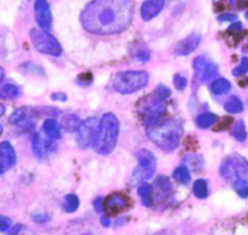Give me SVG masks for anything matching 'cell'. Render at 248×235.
I'll return each mask as SVG.
<instances>
[{"mask_svg":"<svg viewBox=\"0 0 248 235\" xmlns=\"http://www.w3.org/2000/svg\"><path fill=\"white\" fill-rule=\"evenodd\" d=\"M132 18V0H91L80 15L81 26L94 35L121 33L130 27Z\"/></svg>","mask_w":248,"mask_h":235,"instance_id":"1","label":"cell"},{"mask_svg":"<svg viewBox=\"0 0 248 235\" xmlns=\"http://www.w3.org/2000/svg\"><path fill=\"white\" fill-rule=\"evenodd\" d=\"M184 126L179 119L160 120L147 127V136L160 149L173 152L181 143Z\"/></svg>","mask_w":248,"mask_h":235,"instance_id":"2","label":"cell"},{"mask_svg":"<svg viewBox=\"0 0 248 235\" xmlns=\"http://www.w3.org/2000/svg\"><path fill=\"white\" fill-rule=\"evenodd\" d=\"M119 131L120 125L118 118L113 113L104 114L99 120L98 131L93 143L94 150L101 155L110 154L118 143Z\"/></svg>","mask_w":248,"mask_h":235,"instance_id":"3","label":"cell"},{"mask_svg":"<svg viewBox=\"0 0 248 235\" xmlns=\"http://www.w3.org/2000/svg\"><path fill=\"white\" fill-rule=\"evenodd\" d=\"M137 111L144 125L150 126L162 120L166 111V99L162 98L156 91L140 98L137 104Z\"/></svg>","mask_w":248,"mask_h":235,"instance_id":"4","label":"cell"},{"mask_svg":"<svg viewBox=\"0 0 248 235\" xmlns=\"http://www.w3.org/2000/svg\"><path fill=\"white\" fill-rule=\"evenodd\" d=\"M149 82V74L144 70H126L115 75L113 87L121 94H131L144 89Z\"/></svg>","mask_w":248,"mask_h":235,"instance_id":"5","label":"cell"},{"mask_svg":"<svg viewBox=\"0 0 248 235\" xmlns=\"http://www.w3.org/2000/svg\"><path fill=\"white\" fill-rule=\"evenodd\" d=\"M219 174L229 183L237 179H248V160L236 153L228 155L220 164Z\"/></svg>","mask_w":248,"mask_h":235,"instance_id":"6","label":"cell"},{"mask_svg":"<svg viewBox=\"0 0 248 235\" xmlns=\"http://www.w3.org/2000/svg\"><path fill=\"white\" fill-rule=\"evenodd\" d=\"M138 159V166L132 172L130 183L131 186H140L147 179L152 178L156 170V157L150 150L140 149L136 153Z\"/></svg>","mask_w":248,"mask_h":235,"instance_id":"7","label":"cell"},{"mask_svg":"<svg viewBox=\"0 0 248 235\" xmlns=\"http://www.w3.org/2000/svg\"><path fill=\"white\" fill-rule=\"evenodd\" d=\"M29 36H31L33 46L39 52L44 53V55L55 56V57L62 55V46L55 36L51 35L50 31L31 28L29 31Z\"/></svg>","mask_w":248,"mask_h":235,"instance_id":"8","label":"cell"},{"mask_svg":"<svg viewBox=\"0 0 248 235\" xmlns=\"http://www.w3.org/2000/svg\"><path fill=\"white\" fill-rule=\"evenodd\" d=\"M98 125L99 121L93 116L82 121L77 131V144L80 149H89L90 147H93Z\"/></svg>","mask_w":248,"mask_h":235,"instance_id":"9","label":"cell"},{"mask_svg":"<svg viewBox=\"0 0 248 235\" xmlns=\"http://www.w3.org/2000/svg\"><path fill=\"white\" fill-rule=\"evenodd\" d=\"M38 119V113L35 109L29 108V107H21L16 109L10 116V124L17 127L22 128H31Z\"/></svg>","mask_w":248,"mask_h":235,"instance_id":"10","label":"cell"},{"mask_svg":"<svg viewBox=\"0 0 248 235\" xmlns=\"http://www.w3.org/2000/svg\"><path fill=\"white\" fill-rule=\"evenodd\" d=\"M193 68L196 72V77L199 78L201 82L210 81L215 79L218 74V65L211 61L206 60L205 56H199L194 60Z\"/></svg>","mask_w":248,"mask_h":235,"instance_id":"11","label":"cell"},{"mask_svg":"<svg viewBox=\"0 0 248 235\" xmlns=\"http://www.w3.org/2000/svg\"><path fill=\"white\" fill-rule=\"evenodd\" d=\"M34 15L39 28L50 31L52 27V14L47 0H35L34 1Z\"/></svg>","mask_w":248,"mask_h":235,"instance_id":"12","label":"cell"},{"mask_svg":"<svg viewBox=\"0 0 248 235\" xmlns=\"http://www.w3.org/2000/svg\"><path fill=\"white\" fill-rule=\"evenodd\" d=\"M130 206V200L126 195L121 193H114L107 196L103 201V211L107 216H115L123 212Z\"/></svg>","mask_w":248,"mask_h":235,"instance_id":"13","label":"cell"},{"mask_svg":"<svg viewBox=\"0 0 248 235\" xmlns=\"http://www.w3.org/2000/svg\"><path fill=\"white\" fill-rule=\"evenodd\" d=\"M17 155L14 145L10 142L0 143V174L5 173L16 165Z\"/></svg>","mask_w":248,"mask_h":235,"instance_id":"14","label":"cell"},{"mask_svg":"<svg viewBox=\"0 0 248 235\" xmlns=\"http://www.w3.org/2000/svg\"><path fill=\"white\" fill-rule=\"evenodd\" d=\"M172 184L166 176H159L153 184V200L161 204L171 198Z\"/></svg>","mask_w":248,"mask_h":235,"instance_id":"15","label":"cell"},{"mask_svg":"<svg viewBox=\"0 0 248 235\" xmlns=\"http://www.w3.org/2000/svg\"><path fill=\"white\" fill-rule=\"evenodd\" d=\"M31 148H33L34 157L39 160L45 159L48 157L50 152L52 150V141L44 137L40 132H35L31 137Z\"/></svg>","mask_w":248,"mask_h":235,"instance_id":"16","label":"cell"},{"mask_svg":"<svg viewBox=\"0 0 248 235\" xmlns=\"http://www.w3.org/2000/svg\"><path fill=\"white\" fill-rule=\"evenodd\" d=\"M201 43V35L199 33H191L190 35L186 36V39L179 41L174 47V55L176 56H188L193 51L198 48Z\"/></svg>","mask_w":248,"mask_h":235,"instance_id":"17","label":"cell"},{"mask_svg":"<svg viewBox=\"0 0 248 235\" xmlns=\"http://www.w3.org/2000/svg\"><path fill=\"white\" fill-rule=\"evenodd\" d=\"M166 0H144L140 6V17L144 21H152L164 10Z\"/></svg>","mask_w":248,"mask_h":235,"instance_id":"18","label":"cell"},{"mask_svg":"<svg viewBox=\"0 0 248 235\" xmlns=\"http://www.w3.org/2000/svg\"><path fill=\"white\" fill-rule=\"evenodd\" d=\"M131 56L133 60L140 62H148L150 60V51L144 43H135L131 46Z\"/></svg>","mask_w":248,"mask_h":235,"instance_id":"19","label":"cell"},{"mask_svg":"<svg viewBox=\"0 0 248 235\" xmlns=\"http://www.w3.org/2000/svg\"><path fill=\"white\" fill-rule=\"evenodd\" d=\"M61 128H62V126L55 119H46L43 124L44 133L51 140H60L61 131H62Z\"/></svg>","mask_w":248,"mask_h":235,"instance_id":"20","label":"cell"},{"mask_svg":"<svg viewBox=\"0 0 248 235\" xmlns=\"http://www.w3.org/2000/svg\"><path fill=\"white\" fill-rule=\"evenodd\" d=\"M138 195H140V201L145 207H152L153 203V186L148 184L147 182H143L138 187Z\"/></svg>","mask_w":248,"mask_h":235,"instance_id":"21","label":"cell"},{"mask_svg":"<svg viewBox=\"0 0 248 235\" xmlns=\"http://www.w3.org/2000/svg\"><path fill=\"white\" fill-rule=\"evenodd\" d=\"M232 90V82L225 78H218V79H213L212 84H211V91L212 94L220 96V94H225Z\"/></svg>","mask_w":248,"mask_h":235,"instance_id":"22","label":"cell"},{"mask_svg":"<svg viewBox=\"0 0 248 235\" xmlns=\"http://www.w3.org/2000/svg\"><path fill=\"white\" fill-rule=\"evenodd\" d=\"M81 123L82 121L80 120L79 116H77L75 114H68V115H64L62 118L61 126L67 132H75V131H78L79 126L81 125Z\"/></svg>","mask_w":248,"mask_h":235,"instance_id":"23","label":"cell"},{"mask_svg":"<svg viewBox=\"0 0 248 235\" xmlns=\"http://www.w3.org/2000/svg\"><path fill=\"white\" fill-rule=\"evenodd\" d=\"M22 94L21 87L14 84H6L0 87V99H16Z\"/></svg>","mask_w":248,"mask_h":235,"instance_id":"24","label":"cell"},{"mask_svg":"<svg viewBox=\"0 0 248 235\" xmlns=\"http://www.w3.org/2000/svg\"><path fill=\"white\" fill-rule=\"evenodd\" d=\"M224 109L228 113L239 114L244 111V103L237 96H232L224 104Z\"/></svg>","mask_w":248,"mask_h":235,"instance_id":"25","label":"cell"},{"mask_svg":"<svg viewBox=\"0 0 248 235\" xmlns=\"http://www.w3.org/2000/svg\"><path fill=\"white\" fill-rule=\"evenodd\" d=\"M232 136H234V138L236 141H239V142H245V141L247 140V128H246V124H245V121L242 120V119H240V120H237L236 123H235L234 127H232Z\"/></svg>","mask_w":248,"mask_h":235,"instance_id":"26","label":"cell"},{"mask_svg":"<svg viewBox=\"0 0 248 235\" xmlns=\"http://www.w3.org/2000/svg\"><path fill=\"white\" fill-rule=\"evenodd\" d=\"M193 190H194V194H195V196L198 199H206L208 195L207 182L202 178L196 179V181L194 182Z\"/></svg>","mask_w":248,"mask_h":235,"instance_id":"27","label":"cell"},{"mask_svg":"<svg viewBox=\"0 0 248 235\" xmlns=\"http://www.w3.org/2000/svg\"><path fill=\"white\" fill-rule=\"evenodd\" d=\"M173 178L181 184H188L191 179L190 171L186 166H179L173 171Z\"/></svg>","mask_w":248,"mask_h":235,"instance_id":"28","label":"cell"},{"mask_svg":"<svg viewBox=\"0 0 248 235\" xmlns=\"http://www.w3.org/2000/svg\"><path fill=\"white\" fill-rule=\"evenodd\" d=\"M80 201L75 194H68L64 196V201H63V208L65 212H75L79 208Z\"/></svg>","mask_w":248,"mask_h":235,"instance_id":"29","label":"cell"},{"mask_svg":"<svg viewBox=\"0 0 248 235\" xmlns=\"http://www.w3.org/2000/svg\"><path fill=\"white\" fill-rule=\"evenodd\" d=\"M217 120V116L212 113H202L196 119V124L200 128H210Z\"/></svg>","mask_w":248,"mask_h":235,"instance_id":"30","label":"cell"},{"mask_svg":"<svg viewBox=\"0 0 248 235\" xmlns=\"http://www.w3.org/2000/svg\"><path fill=\"white\" fill-rule=\"evenodd\" d=\"M232 184H234L235 191H236L240 198H248V179H237Z\"/></svg>","mask_w":248,"mask_h":235,"instance_id":"31","label":"cell"},{"mask_svg":"<svg viewBox=\"0 0 248 235\" xmlns=\"http://www.w3.org/2000/svg\"><path fill=\"white\" fill-rule=\"evenodd\" d=\"M248 73V57L241 58V62L237 65L236 68H234L232 70V75L234 77H241V75H245Z\"/></svg>","mask_w":248,"mask_h":235,"instance_id":"32","label":"cell"},{"mask_svg":"<svg viewBox=\"0 0 248 235\" xmlns=\"http://www.w3.org/2000/svg\"><path fill=\"white\" fill-rule=\"evenodd\" d=\"M173 84H174V87H176L177 90H179V91H183V90L186 87V85H188V80H186V78L183 77V75L176 74L173 77Z\"/></svg>","mask_w":248,"mask_h":235,"instance_id":"33","label":"cell"},{"mask_svg":"<svg viewBox=\"0 0 248 235\" xmlns=\"http://www.w3.org/2000/svg\"><path fill=\"white\" fill-rule=\"evenodd\" d=\"M92 74L91 73H84V74H80L79 77L77 78L78 84L82 85V86H86V85H90L92 82Z\"/></svg>","mask_w":248,"mask_h":235,"instance_id":"34","label":"cell"},{"mask_svg":"<svg viewBox=\"0 0 248 235\" xmlns=\"http://www.w3.org/2000/svg\"><path fill=\"white\" fill-rule=\"evenodd\" d=\"M11 224L12 222L9 217L0 215V232H6V230H9L11 228Z\"/></svg>","mask_w":248,"mask_h":235,"instance_id":"35","label":"cell"},{"mask_svg":"<svg viewBox=\"0 0 248 235\" xmlns=\"http://www.w3.org/2000/svg\"><path fill=\"white\" fill-rule=\"evenodd\" d=\"M217 19L219 22H235L237 19V16L235 14H230V12H225V14L219 15L217 17Z\"/></svg>","mask_w":248,"mask_h":235,"instance_id":"36","label":"cell"},{"mask_svg":"<svg viewBox=\"0 0 248 235\" xmlns=\"http://www.w3.org/2000/svg\"><path fill=\"white\" fill-rule=\"evenodd\" d=\"M156 92L162 97V98H165V99L169 98L170 94H171V90H170L169 87L164 84H160L159 86L156 87Z\"/></svg>","mask_w":248,"mask_h":235,"instance_id":"37","label":"cell"},{"mask_svg":"<svg viewBox=\"0 0 248 235\" xmlns=\"http://www.w3.org/2000/svg\"><path fill=\"white\" fill-rule=\"evenodd\" d=\"M31 219H33L35 223L43 224V223L47 222L48 216L45 215V213H33V216H31Z\"/></svg>","mask_w":248,"mask_h":235,"instance_id":"38","label":"cell"},{"mask_svg":"<svg viewBox=\"0 0 248 235\" xmlns=\"http://www.w3.org/2000/svg\"><path fill=\"white\" fill-rule=\"evenodd\" d=\"M242 28H244V26H242L241 22L235 21L230 24V27L228 28V31H232V33H240V31H242Z\"/></svg>","mask_w":248,"mask_h":235,"instance_id":"39","label":"cell"},{"mask_svg":"<svg viewBox=\"0 0 248 235\" xmlns=\"http://www.w3.org/2000/svg\"><path fill=\"white\" fill-rule=\"evenodd\" d=\"M51 98L53 99V101H60V102H65L67 101V94H63V92H55V94H51Z\"/></svg>","mask_w":248,"mask_h":235,"instance_id":"40","label":"cell"},{"mask_svg":"<svg viewBox=\"0 0 248 235\" xmlns=\"http://www.w3.org/2000/svg\"><path fill=\"white\" fill-rule=\"evenodd\" d=\"M232 6H235L236 9H244L245 6L247 5V0H230Z\"/></svg>","mask_w":248,"mask_h":235,"instance_id":"41","label":"cell"},{"mask_svg":"<svg viewBox=\"0 0 248 235\" xmlns=\"http://www.w3.org/2000/svg\"><path fill=\"white\" fill-rule=\"evenodd\" d=\"M103 198H97L96 200H94V208H96L97 212H102V211H103Z\"/></svg>","mask_w":248,"mask_h":235,"instance_id":"42","label":"cell"},{"mask_svg":"<svg viewBox=\"0 0 248 235\" xmlns=\"http://www.w3.org/2000/svg\"><path fill=\"white\" fill-rule=\"evenodd\" d=\"M22 228H23V227H22L21 224H16L14 228H11V229H10L9 235H16V234H18V233L22 230Z\"/></svg>","mask_w":248,"mask_h":235,"instance_id":"43","label":"cell"},{"mask_svg":"<svg viewBox=\"0 0 248 235\" xmlns=\"http://www.w3.org/2000/svg\"><path fill=\"white\" fill-rule=\"evenodd\" d=\"M101 222L103 227H109V225H110V219H109L108 216H102Z\"/></svg>","mask_w":248,"mask_h":235,"instance_id":"44","label":"cell"},{"mask_svg":"<svg viewBox=\"0 0 248 235\" xmlns=\"http://www.w3.org/2000/svg\"><path fill=\"white\" fill-rule=\"evenodd\" d=\"M4 78H5V70L2 69L1 67H0V84H1V82H2Z\"/></svg>","mask_w":248,"mask_h":235,"instance_id":"45","label":"cell"},{"mask_svg":"<svg viewBox=\"0 0 248 235\" xmlns=\"http://www.w3.org/2000/svg\"><path fill=\"white\" fill-rule=\"evenodd\" d=\"M4 113H5V107L0 103V116L4 115Z\"/></svg>","mask_w":248,"mask_h":235,"instance_id":"46","label":"cell"},{"mask_svg":"<svg viewBox=\"0 0 248 235\" xmlns=\"http://www.w3.org/2000/svg\"><path fill=\"white\" fill-rule=\"evenodd\" d=\"M1 135H2V126L0 125V136H1Z\"/></svg>","mask_w":248,"mask_h":235,"instance_id":"47","label":"cell"},{"mask_svg":"<svg viewBox=\"0 0 248 235\" xmlns=\"http://www.w3.org/2000/svg\"><path fill=\"white\" fill-rule=\"evenodd\" d=\"M245 17H246V19L248 21V10L246 11V14H245Z\"/></svg>","mask_w":248,"mask_h":235,"instance_id":"48","label":"cell"}]
</instances>
